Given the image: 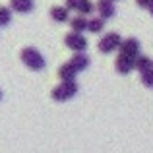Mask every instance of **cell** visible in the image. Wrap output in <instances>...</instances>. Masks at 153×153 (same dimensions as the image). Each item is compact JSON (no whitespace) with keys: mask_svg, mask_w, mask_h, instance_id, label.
I'll use <instances>...</instances> for the list:
<instances>
[{"mask_svg":"<svg viewBox=\"0 0 153 153\" xmlns=\"http://www.w3.org/2000/svg\"><path fill=\"white\" fill-rule=\"evenodd\" d=\"M22 62L25 64L29 70H43V68L47 66L45 62V56L41 54L35 47H25V49L22 51Z\"/></svg>","mask_w":153,"mask_h":153,"instance_id":"1","label":"cell"},{"mask_svg":"<svg viewBox=\"0 0 153 153\" xmlns=\"http://www.w3.org/2000/svg\"><path fill=\"white\" fill-rule=\"evenodd\" d=\"M78 93V83L76 82H60L54 89L51 91V97L54 99L56 103H66L70 101L72 97H76Z\"/></svg>","mask_w":153,"mask_h":153,"instance_id":"2","label":"cell"},{"mask_svg":"<svg viewBox=\"0 0 153 153\" xmlns=\"http://www.w3.org/2000/svg\"><path fill=\"white\" fill-rule=\"evenodd\" d=\"M120 45H122V37H120L118 33H114V31H111V33H105L101 39H99V45L97 49L99 52H105V54H111V52L118 51Z\"/></svg>","mask_w":153,"mask_h":153,"instance_id":"3","label":"cell"},{"mask_svg":"<svg viewBox=\"0 0 153 153\" xmlns=\"http://www.w3.org/2000/svg\"><path fill=\"white\" fill-rule=\"evenodd\" d=\"M64 43H66V47L74 52V54H78V52H85V49H87L85 35H83V33H76V31H70V33L64 37Z\"/></svg>","mask_w":153,"mask_h":153,"instance_id":"4","label":"cell"},{"mask_svg":"<svg viewBox=\"0 0 153 153\" xmlns=\"http://www.w3.org/2000/svg\"><path fill=\"white\" fill-rule=\"evenodd\" d=\"M64 6H66L68 10L78 12V14L83 16V18L95 12V4L91 2V0H66V4H64Z\"/></svg>","mask_w":153,"mask_h":153,"instance_id":"5","label":"cell"},{"mask_svg":"<svg viewBox=\"0 0 153 153\" xmlns=\"http://www.w3.org/2000/svg\"><path fill=\"white\" fill-rule=\"evenodd\" d=\"M118 51H120V54H124V56L138 58V54H140V41H138V39H134V37L122 39V45H120Z\"/></svg>","mask_w":153,"mask_h":153,"instance_id":"6","label":"cell"},{"mask_svg":"<svg viewBox=\"0 0 153 153\" xmlns=\"http://www.w3.org/2000/svg\"><path fill=\"white\" fill-rule=\"evenodd\" d=\"M95 10L99 12V18L103 19H111L112 16H114L116 8H114V0H99L97 4H95Z\"/></svg>","mask_w":153,"mask_h":153,"instance_id":"7","label":"cell"},{"mask_svg":"<svg viewBox=\"0 0 153 153\" xmlns=\"http://www.w3.org/2000/svg\"><path fill=\"white\" fill-rule=\"evenodd\" d=\"M134 62H136V58H130V56H124V54L118 52V56H116V60H114V68L120 74H130V72L134 70Z\"/></svg>","mask_w":153,"mask_h":153,"instance_id":"8","label":"cell"},{"mask_svg":"<svg viewBox=\"0 0 153 153\" xmlns=\"http://www.w3.org/2000/svg\"><path fill=\"white\" fill-rule=\"evenodd\" d=\"M68 62H70L72 66H74V70L79 74V72H83L87 66H89V56H87L85 52H78V54H74Z\"/></svg>","mask_w":153,"mask_h":153,"instance_id":"9","label":"cell"},{"mask_svg":"<svg viewBox=\"0 0 153 153\" xmlns=\"http://www.w3.org/2000/svg\"><path fill=\"white\" fill-rule=\"evenodd\" d=\"M35 6L33 0H10V10L12 12H19V14H27L31 12Z\"/></svg>","mask_w":153,"mask_h":153,"instance_id":"10","label":"cell"},{"mask_svg":"<svg viewBox=\"0 0 153 153\" xmlns=\"http://www.w3.org/2000/svg\"><path fill=\"white\" fill-rule=\"evenodd\" d=\"M51 18L58 23L70 22V10H68L66 6H52L51 8Z\"/></svg>","mask_w":153,"mask_h":153,"instance_id":"11","label":"cell"},{"mask_svg":"<svg viewBox=\"0 0 153 153\" xmlns=\"http://www.w3.org/2000/svg\"><path fill=\"white\" fill-rule=\"evenodd\" d=\"M76 76H78V72L74 70V66H72L70 62L62 64V66L58 68V78L62 79V82H76Z\"/></svg>","mask_w":153,"mask_h":153,"instance_id":"12","label":"cell"},{"mask_svg":"<svg viewBox=\"0 0 153 153\" xmlns=\"http://www.w3.org/2000/svg\"><path fill=\"white\" fill-rule=\"evenodd\" d=\"M70 27L72 31H76V33H83V31H87V18H83V16H76V18L70 19Z\"/></svg>","mask_w":153,"mask_h":153,"instance_id":"13","label":"cell"},{"mask_svg":"<svg viewBox=\"0 0 153 153\" xmlns=\"http://www.w3.org/2000/svg\"><path fill=\"white\" fill-rule=\"evenodd\" d=\"M105 27V22L101 18H89L87 19V31L89 33H101Z\"/></svg>","mask_w":153,"mask_h":153,"instance_id":"14","label":"cell"},{"mask_svg":"<svg viewBox=\"0 0 153 153\" xmlns=\"http://www.w3.org/2000/svg\"><path fill=\"white\" fill-rule=\"evenodd\" d=\"M149 66H153V60L149 58V56H146V54L140 52L138 58H136V62H134V68L138 72H142V70H146V68H149Z\"/></svg>","mask_w":153,"mask_h":153,"instance_id":"15","label":"cell"},{"mask_svg":"<svg viewBox=\"0 0 153 153\" xmlns=\"http://www.w3.org/2000/svg\"><path fill=\"white\" fill-rule=\"evenodd\" d=\"M140 79H142V83L146 87L153 89V66H149V68H146V70L140 72Z\"/></svg>","mask_w":153,"mask_h":153,"instance_id":"16","label":"cell"},{"mask_svg":"<svg viewBox=\"0 0 153 153\" xmlns=\"http://www.w3.org/2000/svg\"><path fill=\"white\" fill-rule=\"evenodd\" d=\"M12 22V10L6 6H0V25H8Z\"/></svg>","mask_w":153,"mask_h":153,"instance_id":"17","label":"cell"},{"mask_svg":"<svg viewBox=\"0 0 153 153\" xmlns=\"http://www.w3.org/2000/svg\"><path fill=\"white\" fill-rule=\"evenodd\" d=\"M136 4H138V6H142V8H147L151 4V0H136Z\"/></svg>","mask_w":153,"mask_h":153,"instance_id":"18","label":"cell"},{"mask_svg":"<svg viewBox=\"0 0 153 153\" xmlns=\"http://www.w3.org/2000/svg\"><path fill=\"white\" fill-rule=\"evenodd\" d=\"M147 10H149V14L153 16V0H151V4H149V6H147Z\"/></svg>","mask_w":153,"mask_h":153,"instance_id":"19","label":"cell"},{"mask_svg":"<svg viewBox=\"0 0 153 153\" xmlns=\"http://www.w3.org/2000/svg\"><path fill=\"white\" fill-rule=\"evenodd\" d=\"M0 99H2V91H0Z\"/></svg>","mask_w":153,"mask_h":153,"instance_id":"20","label":"cell"}]
</instances>
